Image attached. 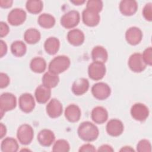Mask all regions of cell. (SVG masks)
<instances>
[{
    "label": "cell",
    "mask_w": 152,
    "mask_h": 152,
    "mask_svg": "<svg viewBox=\"0 0 152 152\" xmlns=\"http://www.w3.org/2000/svg\"><path fill=\"white\" fill-rule=\"evenodd\" d=\"M59 40L55 37H50L48 38L44 43V48L46 52L51 55L56 54L59 50Z\"/></svg>",
    "instance_id": "24"
},
{
    "label": "cell",
    "mask_w": 152,
    "mask_h": 152,
    "mask_svg": "<svg viewBox=\"0 0 152 152\" xmlns=\"http://www.w3.org/2000/svg\"><path fill=\"white\" fill-rule=\"evenodd\" d=\"M10 29L7 23L5 22L1 21L0 23V36L1 37H3L7 36L9 33Z\"/></svg>",
    "instance_id": "38"
},
{
    "label": "cell",
    "mask_w": 152,
    "mask_h": 152,
    "mask_svg": "<svg viewBox=\"0 0 152 152\" xmlns=\"http://www.w3.org/2000/svg\"><path fill=\"white\" fill-rule=\"evenodd\" d=\"M37 22L42 27L50 28L53 27L55 24V18L49 14L43 13L39 16Z\"/></svg>",
    "instance_id": "28"
},
{
    "label": "cell",
    "mask_w": 152,
    "mask_h": 152,
    "mask_svg": "<svg viewBox=\"0 0 152 152\" xmlns=\"http://www.w3.org/2000/svg\"><path fill=\"white\" fill-rule=\"evenodd\" d=\"M64 115L68 121L71 122H77L80 119L81 110L77 105L71 104L66 107Z\"/></svg>",
    "instance_id": "21"
},
{
    "label": "cell",
    "mask_w": 152,
    "mask_h": 152,
    "mask_svg": "<svg viewBox=\"0 0 152 152\" xmlns=\"http://www.w3.org/2000/svg\"><path fill=\"white\" fill-rule=\"evenodd\" d=\"M17 105L16 97L10 93H4L0 97L1 118H2L5 112L14 109Z\"/></svg>",
    "instance_id": "3"
},
{
    "label": "cell",
    "mask_w": 152,
    "mask_h": 152,
    "mask_svg": "<svg viewBox=\"0 0 152 152\" xmlns=\"http://www.w3.org/2000/svg\"><path fill=\"white\" fill-rule=\"evenodd\" d=\"M42 84L49 88L55 87L59 83V78L58 74L50 71L44 74L42 78Z\"/></svg>",
    "instance_id": "25"
},
{
    "label": "cell",
    "mask_w": 152,
    "mask_h": 152,
    "mask_svg": "<svg viewBox=\"0 0 152 152\" xmlns=\"http://www.w3.org/2000/svg\"><path fill=\"white\" fill-rule=\"evenodd\" d=\"M82 19L83 23L87 26L94 27L99 23L100 17L98 12L86 8L82 12Z\"/></svg>",
    "instance_id": "12"
},
{
    "label": "cell",
    "mask_w": 152,
    "mask_h": 152,
    "mask_svg": "<svg viewBox=\"0 0 152 152\" xmlns=\"http://www.w3.org/2000/svg\"><path fill=\"white\" fill-rule=\"evenodd\" d=\"M30 69L36 73H42L46 68V61L41 57H35L33 58L30 64Z\"/></svg>",
    "instance_id": "27"
},
{
    "label": "cell",
    "mask_w": 152,
    "mask_h": 152,
    "mask_svg": "<svg viewBox=\"0 0 152 152\" xmlns=\"http://www.w3.org/2000/svg\"><path fill=\"white\" fill-rule=\"evenodd\" d=\"M71 3L74 4L75 5H80L83 4L85 2V1H82V0H76V1H70Z\"/></svg>",
    "instance_id": "45"
},
{
    "label": "cell",
    "mask_w": 152,
    "mask_h": 152,
    "mask_svg": "<svg viewBox=\"0 0 152 152\" xmlns=\"http://www.w3.org/2000/svg\"><path fill=\"white\" fill-rule=\"evenodd\" d=\"M80 15L77 11L72 10L64 14L61 18V24L65 28H72L80 22Z\"/></svg>",
    "instance_id": "5"
},
{
    "label": "cell",
    "mask_w": 152,
    "mask_h": 152,
    "mask_svg": "<svg viewBox=\"0 0 152 152\" xmlns=\"http://www.w3.org/2000/svg\"><path fill=\"white\" fill-rule=\"evenodd\" d=\"M86 8L99 12L102 10L103 2L99 0H89L87 2Z\"/></svg>",
    "instance_id": "33"
},
{
    "label": "cell",
    "mask_w": 152,
    "mask_h": 152,
    "mask_svg": "<svg viewBox=\"0 0 152 152\" xmlns=\"http://www.w3.org/2000/svg\"><path fill=\"white\" fill-rule=\"evenodd\" d=\"M98 151H107V152H110V151H113L114 150L113 149V148L107 144H104L101 145L100 147H99L98 150Z\"/></svg>",
    "instance_id": "42"
},
{
    "label": "cell",
    "mask_w": 152,
    "mask_h": 152,
    "mask_svg": "<svg viewBox=\"0 0 152 152\" xmlns=\"http://www.w3.org/2000/svg\"><path fill=\"white\" fill-rule=\"evenodd\" d=\"M128 64L131 70L134 72H142L147 65L142 59V54L140 53L132 54L128 59Z\"/></svg>",
    "instance_id": "8"
},
{
    "label": "cell",
    "mask_w": 152,
    "mask_h": 152,
    "mask_svg": "<svg viewBox=\"0 0 152 152\" xmlns=\"http://www.w3.org/2000/svg\"><path fill=\"white\" fill-rule=\"evenodd\" d=\"M106 71V69L104 63L94 61L88 66V74L91 79L98 81L104 77Z\"/></svg>",
    "instance_id": "6"
},
{
    "label": "cell",
    "mask_w": 152,
    "mask_h": 152,
    "mask_svg": "<svg viewBox=\"0 0 152 152\" xmlns=\"http://www.w3.org/2000/svg\"><path fill=\"white\" fill-rule=\"evenodd\" d=\"M43 4L42 1L30 0L26 2V7L27 11L33 14H37L40 13L43 9Z\"/></svg>",
    "instance_id": "31"
},
{
    "label": "cell",
    "mask_w": 152,
    "mask_h": 152,
    "mask_svg": "<svg viewBox=\"0 0 152 152\" xmlns=\"http://www.w3.org/2000/svg\"><path fill=\"white\" fill-rule=\"evenodd\" d=\"M89 88V82L85 78L75 80L72 85V91L76 96H81L86 93Z\"/></svg>",
    "instance_id": "19"
},
{
    "label": "cell",
    "mask_w": 152,
    "mask_h": 152,
    "mask_svg": "<svg viewBox=\"0 0 152 152\" xmlns=\"http://www.w3.org/2000/svg\"><path fill=\"white\" fill-rule=\"evenodd\" d=\"M69 58L65 55H59L55 57L50 62L48 69L49 71L59 74L66 71L70 65Z\"/></svg>",
    "instance_id": "2"
},
{
    "label": "cell",
    "mask_w": 152,
    "mask_h": 152,
    "mask_svg": "<svg viewBox=\"0 0 152 152\" xmlns=\"http://www.w3.org/2000/svg\"><path fill=\"white\" fill-rule=\"evenodd\" d=\"M91 93L97 99L103 100L109 97L111 89L106 83L100 82L94 84L91 87Z\"/></svg>",
    "instance_id": "7"
},
{
    "label": "cell",
    "mask_w": 152,
    "mask_h": 152,
    "mask_svg": "<svg viewBox=\"0 0 152 152\" xmlns=\"http://www.w3.org/2000/svg\"><path fill=\"white\" fill-rule=\"evenodd\" d=\"M26 12L21 8H14L8 14V22L12 26H17L23 24L26 19Z\"/></svg>",
    "instance_id": "10"
},
{
    "label": "cell",
    "mask_w": 152,
    "mask_h": 152,
    "mask_svg": "<svg viewBox=\"0 0 152 152\" xmlns=\"http://www.w3.org/2000/svg\"><path fill=\"white\" fill-rule=\"evenodd\" d=\"M77 133L79 137L83 141L91 142L97 138L99 131L94 124L89 121H86L79 125Z\"/></svg>",
    "instance_id": "1"
},
{
    "label": "cell",
    "mask_w": 152,
    "mask_h": 152,
    "mask_svg": "<svg viewBox=\"0 0 152 152\" xmlns=\"http://www.w3.org/2000/svg\"><path fill=\"white\" fill-rule=\"evenodd\" d=\"M142 59L146 65H151L152 64V48L148 47L144 50L142 55Z\"/></svg>",
    "instance_id": "35"
},
{
    "label": "cell",
    "mask_w": 152,
    "mask_h": 152,
    "mask_svg": "<svg viewBox=\"0 0 152 152\" xmlns=\"http://www.w3.org/2000/svg\"><path fill=\"white\" fill-rule=\"evenodd\" d=\"M0 56L2 58L6 55L7 52V46L2 40L0 41Z\"/></svg>",
    "instance_id": "40"
},
{
    "label": "cell",
    "mask_w": 152,
    "mask_h": 152,
    "mask_svg": "<svg viewBox=\"0 0 152 152\" xmlns=\"http://www.w3.org/2000/svg\"><path fill=\"white\" fill-rule=\"evenodd\" d=\"M152 4L151 2L145 4L142 10V15L144 18L149 21L152 20Z\"/></svg>",
    "instance_id": "36"
},
{
    "label": "cell",
    "mask_w": 152,
    "mask_h": 152,
    "mask_svg": "<svg viewBox=\"0 0 152 152\" xmlns=\"http://www.w3.org/2000/svg\"><path fill=\"white\" fill-rule=\"evenodd\" d=\"M70 150V146L67 141L60 139L53 144L52 151L54 152H68Z\"/></svg>",
    "instance_id": "32"
},
{
    "label": "cell",
    "mask_w": 152,
    "mask_h": 152,
    "mask_svg": "<svg viewBox=\"0 0 152 152\" xmlns=\"http://www.w3.org/2000/svg\"><path fill=\"white\" fill-rule=\"evenodd\" d=\"M40 33L36 28L27 29L24 34V40L28 44H35L40 39Z\"/></svg>",
    "instance_id": "29"
},
{
    "label": "cell",
    "mask_w": 152,
    "mask_h": 152,
    "mask_svg": "<svg viewBox=\"0 0 152 152\" xmlns=\"http://www.w3.org/2000/svg\"><path fill=\"white\" fill-rule=\"evenodd\" d=\"M131 115L135 120L144 121L149 115V110L145 104L141 103H137L132 106Z\"/></svg>",
    "instance_id": "9"
},
{
    "label": "cell",
    "mask_w": 152,
    "mask_h": 152,
    "mask_svg": "<svg viewBox=\"0 0 152 152\" xmlns=\"http://www.w3.org/2000/svg\"><path fill=\"white\" fill-rule=\"evenodd\" d=\"M13 1L11 0H7V1H4V0H1L0 1V6L2 8H10L12 6Z\"/></svg>",
    "instance_id": "41"
},
{
    "label": "cell",
    "mask_w": 152,
    "mask_h": 152,
    "mask_svg": "<svg viewBox=\"0 0 152 152\" xmlns=\"http://www.w3.org/2000/svg\"><path fill=\"white\" fill-rule=\"evenodd\" d=\"M46 113L49 117L56 118L59 117L63 112L62 103L56 99H51L46 107Z\"/></svg>",
    "instance_id": "13"
},
{
    "label": "cell",
    "mask_w": 152,
    "mask_h": 152,
    "mask_svg": "<svg viewBox=\"0 0 152 152\" xmlns=\"http://www.w3.org/2000/svg\"><path fill=\"white\" fill-rule=\"evenodd\" d=\"M78 151L80 152H93L96 151V148L94 145L91 144H86L80 147Z\"/></svg>",
    "instance_id": "39"
},
{
    "label": "cell",
    "mask_w": 152,
    "mask_h": 152,
    "mask_svg": "<svg viewBox=\"0 0 152 152\" xmlns=\"http://www.w3.org/2000/svg\"><path fill=\"white\" fill-rule=\"evenodd\" d=\"M17 137L21 144L28 145L30 144L34 137L33 128L28 124L21 125L17 129Z\"/></svg>",
    "instance_id": "4"
},
{
    "label": "cell",
    "mask_w": 152,
    "mask_h": 152,
    "mask_svg": "<svg viewBox=\"0 0 152 152\" xmlns=\"http://www.w3.org/2000/svg\"><path fill=\"white\" fill-rule=\"evenodd\" d=\"M10 84V78L7 74L1 72L0 74V87L4 88L7 87Z\"/></svg>",
    "instance_id": "37"
},
{
    "label": "cell",
    "mask_w": 152,
    "mask_h": 152,
    "mask_svg": "<svg viewBox=\"0 0 152 152\" xmlns=\"http://www.w3.org/2000/svg\"><path fill=\"white\" fill-rule=\"evenodd\" d=\"M84 33L79 29H72L67 34L68 41L73 46H78L82 45L84 41Z\"/></svg>",
    "instance_id": "20"
},
{
    "label": "cell",
    "mask_w": 152,
    "mask_h": 152,
    "mask_svg": "<svg viewBox=\"0 0 152 152\" xmlns=\"http://www.w3.org/2000/svg\"><path fill=\"white\" fill-rule=\"evenodd\" d=\"M91 117L95 123L102 124L107 120L108 112L103 107L96 106L92 110Z\"/></svg>",
    "instance_id": "18"
},
{
    "label": "cell",
    "mask_w": 152,
    "mask_h": 152,
    "mask_svg": "<svg viewBox=\"0 0 152 152\" xmlns=\"http://www.w3.org/2000/svg\"><path fill=\"white\" fill-rule=\"evenodd\" d=\"M91 57L93 61L104 64L108 59V53L104 47L97 46L91 51Z\"/></svg>",
    "instance_id": "23"
},
{
    "label": "cell",
    "mask_w": 152,
    "mask_h": 152,
    "mask_svg": "<svg viewBox=\"0 0 152 152\" xmlns=\"http://www.w3.org/2000/svg\"><path fill=\"white\" fill-rule=\"evenodd\" d=\"M7 132V128L6 126L2 124L1 123V125H0V138H2L6 134Z\"/></svg>",
    "instance_id": "43"
},
{
    "label": "cell",
    "mask_w": 152,
    "mask_h": 152,
    "mask_svg": "<svg viewBox=\"0 0 152 152\" xmlns=\"http://www.w3.org/2000/svg\"><path fill=\"white\" fill-rule=\"evenodd\" d=\"M1 149L3 152H16L18 149V144L14 138L7 137L2 141Z\"/></svg>",
    "instance_id": "26"
},
{
    "label": "cell",
    "mask_w": 152,
    "mask_h": 152,
    "mask_svg": "<svg viewBox=\"0 0 152 152\" xmlns=\"http://www.w3.org/2000/svg\"><path fill=\"white\" fill-rule=\"evenodd\" d=\"M55 140L54 133L50 129L41 130L37 135V140L40 145L44 147L50 146Z\"/></svg>",
    "instance_id": "17"
},
{
    "label": "cell",
    "mask_w": 152,
    "mask_h": 152,
    "mask_svg": "<svg viewBox=\"0 0 152 152\" xmlns=\"http://www.w3.org/2000/svg\"><path fill=\"white\" fill-rule=\"evenodd\" d=\"M107 133L112 137H118L121 135L124 131V126L123 123L119 119H112L107 124Z\"/></svg>",
    "instance_id": "14"
},
{
    "label": "cell",
    "mask_w": 152,
    "mask_h": 152,
    "mask_svg": "<svg viewBox=\"0 0 152 152\" xmlns=\"http://www.w3.org/2000/svg\"><path fill=\"white\" fill-rule=\"evenodd\" d=\"M20 109L25 113L31 112L35 107V101L33 96L30 93L22 94L18 100Z\"/></svg>",
    "instance_id": "11"
},
{
    "label": "cell",
    "mask_w": 152,
    "mask_h": 152,
    "mask_svg": "<svg viewBox=\"0 0 152 152\" xmlns=\"http://www.w3.org/2000/svg\"><path fill=\"white\" fill-rule=\"evenodd\" d=\"M142 31L137 27L129 28L125 33V39L127 42L131 45H138L142 40Z\"/></svg>",
    "instance_id": "15"
},
{
    "label": "cell",
    "mask_w": 152,
    "mask_h": 152,
    "mask_svg": "<svg viewBox=\"0 0 152 152\" xmlns=\"http://www.w3.org/2000/svg\"><path fill=\"white\" fill-rule=\"evenodd\" d=\"M137 150L139 152H150L151 151L150 142L145 139L140 140L137 145Z\"/></svg>",
    "instance_id": "34"
},
{
    "label": "cell",
    "mask_w": 152,
    "mask_h": 152,
    "mask_svg": "<svg viewBox=\"0 0 152 152\" xmlns=\"http://www.w3.org/2000/svg\"><path fill=\"white\" fill-rule=\"evenodd\" d=\"M35 97L39 103H46L51 96L50 88L42 85L39 86L34 93Z\"/></svg>",
    "instance_id": "22"
},
{
    "label": "cell",
    "mask_w": 152,
    "mask_h": 152,
    "mask_svg": "<svg viewBox=\"0 0 152 152\" xmlns=\"http://www.w3.org/2000/svg\"><path fill=\"white\" fill-rule=\"evenodd\" d=\"M27 50L26 44L21 40H16L11 45V51L16 57H21L25 55Z\"/></svg>",
    "instance_id": "30"
},
{
    "label": "cell",
    "mask_w": 152,
    "mask_h": 152,
    "mask_svg": "<svg viewBox=\"0 0 152 152\" xmlns=\"http://www.w3.org/2000/svg\"><path fill=\"white\" fill-rule=\"evenodd\" d=\"M138 4L134 0H123L119 4V10L121 12L126 16L134 15L137 11Z\"/></svg>",
    "instance_id": "16"
},
{
    "label": "cell",
    "mask_w": 152,
    "mask_h": 152,
    "mask_svg": "<svg viewBox=\"0 0 152 152\" xmlns=\"http://www.w3.org/2000/svg\"><path fill=\"white\" fill-rule=\"evenodd\" d=\"M120 151H134V150L130 146H124L119 150Z\"/></svg>",
    "instance_id": "44"
}]
</instances>
